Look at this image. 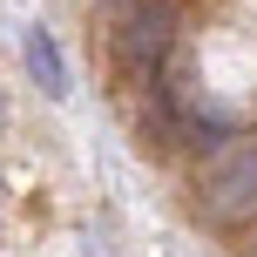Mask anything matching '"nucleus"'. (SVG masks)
<instances>
[{"label": "nucleus", "instance_id": "obj_4", "mask_svg": "<svg viewBox=\"0 0 257 257\" xmlns=\"http://www.w3.org/2000/svg\"><path fill=\"white\" fill-rule=\"evenodd\" d=\"M0 122H7V95H0Z\"/></svg>", "mask_w": 257, "mask_h": 257}, {"label": "nucleus", "instance_id": "obj_3", "mask_svg": "<svg viewBox=\"0 0 257 257\" xmlns=\"http://www.w3.org/2000/svg\"><path fill=\"white\" fill-rule=\"evenodd\" d=\"M21 54H27V75L41 81V95L61 102V95H68V61H61V48H54V34H48V27H27Z\"/></svg>", "mask_w": 257, "mask_h": 257}, {"label": "nucleus", "instance_id": "obj_2", "mask_svg": "<svg viewBox=\"0 0 257 257\" xmlns=\"http://www.w3.org/2000/svg\"><path fill=\"white\" fill-rule=\"evenodd\" d=\"M163 48H169V7L149 0V7H136L128 27H122V54H128L136 75H149V88H156V61H163Z\"/></svg>", "mask_w": 257, "mask_h": 257}, {"label": "nucleus", "instance_id": "obj_1", "mask_svg": "<svg viewBox=\"0 0 257 257\" xmlns=\"http://www.w3.org/2000/svg\"><path fill=\"white\" fill-rule=\"evenodd\" d=\"M203 217L210 223H237V217H250L257 210V142H237L230 156H217L210 163V176H203Z\"/></svg>", "mask_w": 257, "mask_h": 257}, {"label": "nucleus", "instance_id": "obj_6", "mask_svg": "<svg viewBox=\"0 0 257 257\" xmlns=\"http://www.w3.org/2000/svg\"><path fill=\"white\" fill-rule=\"evenodd\" d=\"M250 257H257V244H250Z\"/></svg>", "mask_w": 257, "mask_h": 257}, {"label": "nucleus", "instance_id": "obj_5", "mask_svg": "<svg viewBox=\"0 0 257 257\" xmlns=\"http://www.w3.org/2000/svg\"><path fill=\"white\" fill-rule=\"evenodd\" d=\"M0 196H7V183H0Z\"/></svg>", "mask_w": 257, "mask_h": 257}]
</instances>
